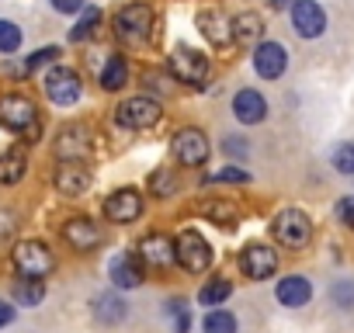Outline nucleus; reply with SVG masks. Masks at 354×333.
Listing matches in <instances>:
<instances>
[{
	"label": "nucleus",
	"instance_id": "f257e3e1",
	"mask_svg": "<svg viewBox=\"0 0 354 333\" xmlns=\"http://www.w3.org/2000/svg\"><path fill=\"white\" fill-rule=\"evenodd\" d=\"M0 125L15 135H21L25 142H39V135H42L39 108L25 94H0Z\"/></svg>",
	"mask_w": 354,
	"mask_h": 333
},
{
	"label": "nucleus",
	"instance_id": "f03ea898",
	"mask_svg": "<svg viewBox=\"0 0 354 333\" xmlns=\"http://www.w3.org/2000/svg\"><path fill=\"white\" fill-rule=\"evenodd\" d=\"M268 229H271V240L278 247H285V250H306L313 243V236H316V226H313L309 212H302V209H281V212H274V219H271Z\"/></svg>",
	"mask_w": 354,
	"mask_h": 333
},
{
	"label": "nucleus",
	"instance_id": "7ed1b4c3",
	"mask_svg": "<svg viewBox=\"0 0 354 333\" xmlns=\"http://www.w3.org/2000/svg\"><path fill=\"white\" fill-rule=\"evenodd\" d=\"M174 243H177V264H181L185 274H205L212 267L216 250H212V243L198 229H192V226L181 229V233L174 236Z\"/></svg>",
	"mask_w": 354,
	"mask_h": 333
},
{
	"label": "nucleus",
	"instance_id": "20e7f679",
	"mask_svg": "<svg viewBox=\"0 0 354 333\" xmlns=\"http://www.w3.org/2000/svg\"><path fill=\"white\" fill-rule=\"evenodd\" d=\"M15 260V271L21 278H35V281H46L53 271H56V254L49 250V243L42 240H21L11 254Z\"/></svg>",
	"mask_w": 354,
	"mask_h": 333
},
{
	"label": "nucleus",
	"instance_id": "39448f33",
	"mask_svg": "<svg viewBox=\"0 0 354 333\" xmlns=\"http://www.w3.org/2000/svg\"><path fill=\"white\" fill-rule=\"evenodd\" d=\"M167 70H170V77L177 84H188V87H202L209 80V73H212L209 56L198 53V49H192V46H177L167 56Z\"/></svg>",
	"mask_w": 354,
	"mask_h": 333
},
{
	"label": "nucleus",
	"instance_id": "423d86ee",
	"mask_svg": "<svg viewBox=\"0 0 354 333\" xmlns=\"http://www.w3.org/2000/svg\"><path fill=\"white\" fill-rule=\"evenodd\" d=\"M163 118V104L153 101L149 94H136V97H125L118 108H115V122L129 132H146L153 125H160Z\"/></svg>",
	"mask_w": 354,
	"mask_h": 333
},
{
	"label": "nucleus",
	"instance_id": "0eeeda50",
	"mask_svg": "<svg viewBox=\"0 0 354 333\" xmlns=\"http://www.w3.org/2000/svg\"><path fill=\"white\" fill-rule=\"evenodd\" d=\"M170 153H174V160L181 163V166H205L209 156H212V142H209V135H205L202 129L185 125V129L174 132Z\"/></svg>",
	"mask_w": 354,
	"mask_h": 333
},
{
	"label": "nucleus",
	"instance_id": "6e6552de",
	"mask_svg": "<svg viewBox=\"0 0 354 333\" xmlns=\"http://www.w3.org/2000/svg\"><path fill=\"white\" fill-rule=\"evenodd\" d=\"M42 91H46V97H49L56 108H70V104H77V101L84 97V80H80L77 70L56 63V66L42 77Z\"/></svg>",
	"mask_w": 354,
	"mask_h": 333
},
{
	"label": "nucleus",
	"instance_id": "1a4fd4ad",
	"mask_svg": "<svg viewBox=\"0 0 354 333\" xmlns=\"http://www.w3.org/2000/svg\"><path fill=\"white\" fill-rule=\"evenodd\" d=\"M111 28L122 42H146L153 32V8L149 4H125L111 18Z\"/></svg>",
	"mask_w": 354,
	"mask_h": 333
},
{
	"label": "nucleus",
	"instance_id": "9d476101",
	"mask_svg": "<svg viewBox=\"0 0 354 333\" xmlns=\"http://www.w3.org/2000/svg\"><path fill=\"white\" fill-rule=\"evenodd\" d=\"M142 209H146V195H142L139 188H115V191L104 198L101 216H104V222L129 226V222H136V219L142 216Z\"/></svg>",
	"mask_w": 354,
	"mask_h": 333
},
{
	"label": "nucleus",
	"instance_id": "9b49d317",
	"mask_svg": "<svg viewBox=\"0 0 354 333\" xmlns=\"http://www.w3.org/2000/svg\"><path fill=\"white\" fill-rule=\"evenodd\" d=\"M236 264H240V271H243L250 281H268V278H274V271H278V250H274L271 243L254 240V243L240 247Z\"/></svg>",
	"mask_w": 354,
	"mask_h": 333
},
{
	"label": "nucleus",
	"instance_id": "f8f14e48",
	"mask_svg": "<svg viewBox=\"0 0 354 333\" xmlns=\"http://www.w3.org/2000/svg\"><path fill=\"white\" fill-rule=\"evenodd\" d=\"M63 240H66V247L77 250V254H94V250L104 243V229H101V222H94L91 216H73V219L63 222Z\"/></svg>",
	"mask_w": 354,
	"mask_h": 333
},
{
	"label": "nucleus",
	"instance_id": "ddd939ff",
	"mask_svg": "<svg viewBox=\"0 0 354 333\" xmlns=\"http://www.w3.org/2000/svg\"><path fill=\"white\" fill-rule=\"evenodd\" d=\"M108 281H111L115 288H122V292L139 288V285L146 281V264H142V257H139L136 247H132V250H122V254H115V257L108 260Z\"/></svg>",
	"mask_w": 354,
	"mask_h": 333
},
{
	"label": "nucleus",
	"instance_id": "4468645a",
	"mask_svg": "<svg viewBox=\"0 0 354 333\" xmlns=\"http://www.w3.org/2000/svg\"><path fill=\"white\" fill-rule=\"evenodd\" d=\"M53 184L63 198H84L94 184V174H91V166L80 163V160H66L56 166V174H53Z\"/></svg>",
	"mask_w": 354,
	"mask_h": 333
},
{
	"label": "nucleus",
	"instance_id": "2eb2a0df",
	"mask_svg": "<svg viewBox=\"0 0 354 333\" xmlns=\"http://www.w3.org/2000/svg\"><path fill=\"white\" fill-rule=\"evenodd\" d=\"M91 149H94V139H91V129H87V125H63V129L56 132L53 153L59 156V163H66V160L87 163Z\"/></svg>",
	"mask_w": 354,
	"mask_h": 333
},
{
	"label": "nucleus",
	"instance_id": "dca6fc26",
	"mask_svg": "<svg viewBox=\"0 0 354 333\" xmlns=\"http://www.w3.org/2000/svg\"><path fill=\"white\" fill-rule=\"evenodd\" d=\"M136 250H139L142 264L153 267V271H167V267L177 264V243H174V236H167V233H146V236L136 243Z\"/></svg>",
	"mask_w": 354,
	"mask_h": 333
},
{
	"label": "nucleus",
	"instance_id": "f3484780",
	"mask_svg": "<svg viewBox=\"0 0 354 333\" xmlns=\"http://www.w3.org/2000/svg\"><path fill=\"white\" fill-rule=\"evenodd\" d=\"M250 63H254V73H257L261 80H278V77L288 70V49H285L281 42H274V39H264V42L254 46Z\"/></svg>",
	"mask_w": 354,
	"mask_h": 333
},
{
	"label": "nucleus",
	"instance_id": "a211bd4d",
	"mask_svg": "<svg viewBox=\"0 0 354 333\" xmlns=\"http://www.w3.org/2000/svg\"><path fill=\"white\" fill-rule=\"evenodd\" d=\"M288 15H292V28L299 39H319L326 32V11L316 0H295Z\"/></svg>",
	"mask_w": 354,
	"mask_h": 333
},
{
	"label": "nucleus",
	"instance_id": "6ab92c4d",
	"mask_svg": "<svg viewBox=\"0 0 354 333\" xmlns=\"http://www.w3.org/2000/svg\"><path fill=\"white\" fill-rule=\"evenodd\" d=\"M195 21H198V32L205 35L209 46L226 49V46L233 42V18H226L219 8H202Z\"/></svg>",
	"mask_w": 354,
	"mask_h": 333
},
{
	"label": "nucleus",
	"instance_id": "aec40b11",
	"mask_svg": "<svg viewBox=\"0 0 354 333\" xmlns=\"http://www.w3.org/2000/svg\"><path fill=\"white\" fill-rule=\"evenodd\" d=\"M233 118H236L240 125H261V122L268 118V101H264V94L254 91V87L236 91V94H233Z\"/></svg>",
	"mask_w": 354,
	"mask_h": 333
},
{
	"label": "nucleus",
	"instance_id": "412c9836",
	"mask_svg": "<svg viewBox=\"0 0 354 333\" xmlns=\"http://www.w3.org/2000/svg\"><path fill=\"white\" fill-rule=\"evenodd\" d=\"M274 295H278V302H281L285 309H302V305L313 302V281H309L306 274H285V278L278 281Z\"/></svg>",
	"mask_w": 354,
	"mask_h": 333
},
{
	"label": "nucleus",
	"instance_id": "4be33fe9",
	"mask_svg": "<svg viewBox=\"0 0 354 333\" xmlns=\"http://www.w3.org/2000/svg\"><path fill=\"white\" fill-rule=\"evenodd\" d=\"M198 216H205L212 226H223V229H236V222H240V209L230 198H219V195L198 202Z\"/></svg>",
	"mask_w": 354,
	"mask_h": 333
},
{
	"label": "nucleus",
	"instance_id": "5701e85b",
	"mask_svg": "<svg viewBox=\"0 0 354 333\" xmlns=\"http://www.w3.org/2000/svg\"><path fill=\"white\" fill-rule=\"evenodd\" d=\"M97 84H101V91H108V94L122 91V87L129 84V59H125L122 53H108V56H104V66H101Z\"/></svg>",
	"mask_w": 354,
	"mask_h": 333
},
{
	"label": "nucleus",
	"instance_id": "b1692460",
	"mask_svg": "<svg viewBox=\"0 0 354 333\" xmlns=\"http://www.w3.org/2000/svg\"><path fill=\"white\" fill-rule=\"evenodd\" d=\"M125 316H129V305H125L122 295H115V292H101V295L94 298V319H97V323H104V326H118Z\"/></svg>",
	"mask_w": 354,
	"mask_h": 333
},
{
	"label": "nucleus",
	"instance_id": "393cba45",
	"mask_svg": "<svg viewBox=\"0 0 354 333\" xmlns=\"http://www.w3.org/2000/svg\"><path fill=\"white\" fill-rule=\"evenodd\" d=\"M261 35H264V18L257 11H240L233 18V39L240 46H254V42H261Z\"/></svg>",
	"mask_w": 354,
	"mask_h": 333
},
{
	"label": "nucleus",
	"instance_id": "a878e982",
	"mask_svg": "<svg viewBox=\"0 0 354 333\" xmlns=\"http://www.w3.org/2000/svg\"><path fill=\"white\" fill-rule=\"evenodd\" d=\"M146 188H149V195H153V198L167 202V198H174V195H181V178H177L174 166H160V171H153V174H149Z\"/></svg>",
	"mask_w": 354,
	"mask_h": 333
},
{
	"label": "nucleus",
	"instance_id": "bb28decb",
	"mask_svg": "<svg viewBox=\"0 0 354 333\" xmlns=\"http://www.w3.org/2000/svg\"><path fill=\"white\" fill-rule=\"evenodd\" d=\"M28 171V156L21 146L8 149V153H0V184H18Z\"/></svg>",
	"mask_w": 354,
	"mask_h": 333
},
{
	"label": "nucleus",
	"instance_id": "cd10ccee",
	"mask_svg": "<svg viewBox=\"0 0 354 333\" xmlns=\"http://www.w3.org/2000/svg\"><path fill=\"white\" fill-rule=\"evenodd\" d=\"M11 298H15V305L35 309V305L46 298V281H35V278H18V281H15V288H11Z\"/></svg>",
	"mask_w": 354,
	"mask_h": 333
},
{
	"label": "nucleus",
	"instance_id": "c85d7f7f",
	"mask_svg": "<svg viewBox=\"0 0 354 333\" xmlns=\"http://www.w3.org/2000/svg\"><path fill=\"white\" fill-rule=\"evenodd\" d=\"M230 295H233V281H230V278H209V281L198 288V305L219 309Z\"/></svg>",
	"mask_w": 354,
	"mask_h": 333
},
{
	"label": "nucleus",
	"instance_id": "c756f323",
	"mask_svg": "<svg viewBox=\"0 0 354 333\" xmlns=\"http://www.w3.org/2000/svg\"><path fill=\"white\" fill-rule=\"evenodd\" d=\"M97 28H101V11L97 8H84L77 25L70 28V42H87V39L97 35Z\"/></svg>",
	"mask_w": 354,
	"mask_h": 333
},
{
	"label": "nucleus",
	"instance_id": "7c9ffc66",
	"mask_svg": "<svg viewBox=\"0 0 354 333\" xmlns=\"http://www.w3.org/2000/svg\"><path fill=\"white\" fill-rule=\"evenodd\" d=\"M205 333H236V316L230 309H209L202 319Z\"/></svg>",
	"mask_w": 354,
	"mask_h": 333
},
{
	"label": "nucleus",
	"instance_id": "2f4dec72",
	"mask_svg": "<svg viewBox=\"0 0 354 333\" xmlns=\"http://www.w3.org/2000/svg\"><path fill=\"white\" fill-rule=\"evenodd\" d=\"M167 316L174 323V333H192V305L185 298H170L167 302Z\"/></svg>",
	"mask_w": 354,
	"mask_h": 333
},
{
	"label": "nucleus",
	"instance_id": "473e14b6",
	"mask_svg": "<svg viewBox=\"0 0 354 333\" xmlns=\"http://www.w3.org/2000/svg\"><path fill=\"white\" fill-rule=\"evenodd\" d=\"M205 184H250V171L247 166H219L205 178Z\"/></svg>",
	"mask_w": 354,
	"mask_h": 333
},
{
	"label": "nucleus",
	"instance_id": "72a5a7b5",
	"mask_svg": "<svg viewBox=\"0 0 354 333\" xmlns=\"http://www.w3.org/2000/svg\"><path fill=\"white\" fill-rule=\"evenodd\" d=\"M330 163H333V171H337V174L354 178V142H340V146L330 153Z\"/></svg>",
	"mask_w": 354,
	"mask_h": 333
},
{
	"label": "nucleus",
	"instance_id": "f704fd0d",
	"mask_svg": "<svg viewBox=\"0 0 354 333\" xmlns=\"http://www.w3.org/2000/svg\"><path fill=\"white\" fill-rule=\"evenodd\" d=\"M21 49V28L8 18H0V53L4 56H15Z\"/></svg>",
	"mask_w": 354,
	"mask_h": 333
},
{
	"label": "nucleus",
	"instance_id": "c9c22d12",
	"mask_svg": "<svg viewBox=\"0 0 354 333\" xmlns=\"http://www.w3.org/2000/svg\"><path fill=\"white\" fill-rule=\"evenodd\" d=\"M330 305H337V309H354V281H347V278L333 281V285H330Z\"/></svg>",
	"mask_w": 354,
	"mask_h": 333
},
{
	"label": "nucleus",
	"instance_id": "e433bc0d",
	"mask_svg": "<svg viewBox=\"0 0 354 333\" xmlns=\"http://www.w3.org/2000/svg\"><path fill=\"white\" fill-rule=\"evenodd\" d=\"M63 56V49L59 46H46V49H39V53H32L28 56V63H25V73H32V70H39V66H56V59Z\"/></svg>",
	"mask_w": 354,
	"mask_h": 333
},
{
	"label": "nucleus",
	"instance_id": "4c0bfd02",
	"mask_svg": "<svg viewBox=\"0 0 354 333\" xmlns=\"http://www.w3.org/2000/svg\"><path fill=\"white\" fill-rule=\"evenodd\" d=\"M333 219H337L344 229H354V195L337 198V205H333Z\"/></svg>",
	"mask_w": 354,
	"mask_h": 333
},
{
	"label": "nucleus",
	"instance_id": "58836bf2",
	"mask_svg": "<svg viewBox=\"0 0 354 333\" xmlns=\"http://www.w3.org/2000/svg\"><path fill=\"white\" fill-rule=\"evenodd\" d=\"M223 153L233 156V160H247L250 146H247V139H240V135H226V139H223Z\"/></svg>",
	"mask_w": 354,
	"mask_h": 333
},
{
	"label": "nucleus",
	"instance_id": "ea45409f",
	"mask_svg": "<svg viewBox=\"0 0 354 333\" xmlns=\"http://www.w3.org/2000/svg\"><path fill=\"white\" fill-rule=\"evenodd\" d=\"M53 4V11H59V15H80L84 8H87V0H49Z\"/></svg>",
	"mask_w": 354,
	"mask_h": 333
},
{
	"label": "nucleus",
	"instance_id": "a19ab883",
	"mask_svg": "<svg viewBox=\"0 0 354 333\" xmlns=\"http://www.w3.org/2000/svg\"><path fill=\"white\" fill-rule=\"evenodd\" d=\"M18 229V216L15 212H0V240H8Z\"/></svg>",
	"mask_w": 354,
	"mask_h": 333
},
{
	"label": "nucleus",
	"instance_id": "79ce46f5",
	"mask_svg": "<svg viewBox=\"0 0 354 333\" xmlns=\"http://www.w3.org/2000/svg\"><path fill=\"white\" fill-rule=\"evenodd\" d=\"M11 319H15V305L11 302H0V330H4Z\"/></svg>",
	"mask_w": 354,
	"mask_h": 333
},
{
	"label": "nucleus",
	"instance_id": "37998d69",
	"mask_svg": "<svg viewBox=\"0 0 354 333\" xmlns=\"http://www.w3.org/2000/svg\"><path fill=\"white\" fill-rule=\"evenodd\" d=\"M268 4H271L274 11H292V4H295V0H268Z\"/></svg>",
	"mask_w": 354,
	"mask_h": 333
}]
</instances>
